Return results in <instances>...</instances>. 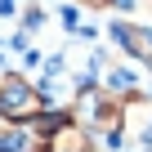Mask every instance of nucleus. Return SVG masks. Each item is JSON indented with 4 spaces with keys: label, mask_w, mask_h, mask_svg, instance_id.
Segmentation results:
<instances>
[{
    "label": "nucleus",
    "mask_w": 152,
    "mask_h": 152,
    "mask_svg": "<svg viewBox=\"0 0 152 152\" xmlns=\"http://www.w3.org/2000/svg\"><path fill=\"white\" fill-rule=\"evenodd\" d=\"M121 112H125V99H116L112 90H103L90 76H81L76 90H72V99H67V116L76 125H85L107 148H121Z\"/></svg>",
    "instance_id": "1"
},
{
    "label": "nucleus",
    "mask_w": 152,
    "mask_h": 152,
    "mask_svg": "<svg viewBox=\"0 0 152 152\" xmlns=\"http://www.w3.org/2000/svg\"><path fill=\"white\" fill-rule=\"evenodd\" d=\"M36 125H40V152H99V139L85 125H76L67 116V107L40 112Z\"/></svg>",
    "instance_id": "2"
},
{
    "label": "nucleus",
    "mask_w": 152,
    "mask_h": 152,
    "mask_svg": "<svg viewBox=\"0 0 152 152\" xmlns=\"http://www.w3.org/2000/svg\"><path fill=\"white\" fill-rule=\"evenodd\" d=\"M40 112H49L40 85L27 72H0V116L5 121H36Z\"/></svg>",
    "instance_id": "3"
},
{
    "label": "nucleus",
    "mask_w": 152,
    "mask_h": 152,
    "mask_svg": "<svg viewBox=\"0 0 152 152\" xmlns=\"http://www.w3.org/2000/svg\"><path fill=\"white\" fill-rule=\"evenodd\" d=\"M121 148H134V152H152V94H134L125 99V112H121Z\"/></svg>",
    "instance_id": "4"
},
{
    "label": "nucleus",
    "mask_w": 152,
    "mask_h": 152,
    "mask_svg": "<svg viewBox=\"0 0 152 152\" xmlns=\"http://www.w3.org/2000/svg\"><path fill=\"white\" fill-rule=\"evenodd\" d=\"M0 152H40V125L0 116Z\"/></svg>",
    "instance_id": "5"
},
{
    "label": "nucleus",
    "mask_w": 152,
    "mask_h": 152,
    "mask_svg": "<svg viewBox=\"0 0 152 152\" xmlns=\"http://www.w3.org/2000/svg\"><path fill=\"white\" fill-rule=\"evenodd\" d=\"M45 23H49V14H45L40 5H23V31H27V36H31V31H40Z\"/></svg>",
    "instance_id": "6"
},
{
    "label": "nucleus",
    "mask_w": 152,
    "mask_h": 152,
    "mask_svg": "<svg viewBox=\"0 0 152 152\" xmlns=\"http://www.w3.org/2000/svg\"><path fill=\"white\" fill-rule=\"evenodd\" d=\"M67 5H76V9H94V14H103V9H112L116 0H67Z\"/></svg>",
    "instance_id": "7"
},
{
    "label": "nucleus",
    "mask_w": 152,
    "mask_h": 152,
    "mask_svg": "<svg viewBox=\"0 0 152 152\" xmlns=\"http://www.w3.org/2000/svg\"><path fill=\"white\" fill-rule=\"evenodd\" d=\"M63 27H67V31H81V9H76V5L63 9Z\"/></svg>",
    "instance_id": "8"
},
{
    "label": "nucleus",
    "mask_w": 152,
    "mask_h": 152,
    "mask_svg": "<svg viewBox=\"0 0 152 152\" xmlns=\"http://www.w3.org/2000/svg\"><path fill=\"white\" fill-rule=\"evenodd\" d=\"M139 9H148V14H152V0H139Z\"/></svg>",
    "instance_id": "9"
}]
</instances>
